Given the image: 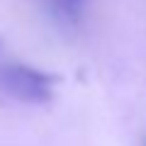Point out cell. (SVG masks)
Instances as JSON below:
<instances>
[{"instance_id":"obj_1","label":"cell","mask_w":146,"mask_h":146,"mask_svg":"<svg viewBox=\"0 0 146 146\" xmlns=\"http://www.w3.org/2000/svg\"><path fill=\"white\" fill-rule=\"evenodd\" d=\"M0 85L7 95L29 105H42L54 95V78L34 66L12 63L0 68Z\"/></svg>"},{"instance_id":"obj_2","label":"cell","mask_w":146,"mask_h":146,"mask_svg":"<svg viewBox=\"0 0 146 146\" xmlns=\"http://www.w3.org/2000/svg\"><path fill=\"white\" fill-rule=\"evenodd\" d=\"M88 0H54V10L63 20H78L85 10Z\"/></svg>"}]
</instances>
